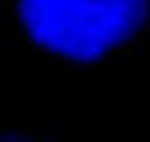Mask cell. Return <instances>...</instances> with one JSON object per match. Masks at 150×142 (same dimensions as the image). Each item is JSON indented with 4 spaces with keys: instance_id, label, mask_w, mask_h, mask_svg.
<instances>
[{
    "instance_id": "obj_1",
    "label": "cell",
    "mask_w": 150,
    "mask_h": 142,
    "mask_svg": "<svg viewBox=\"0 0 150 142\" xmlns=\"http://www.w3.org/2000/svg\"><path fill=\"white\" fill-rule=\"evenodd\" d=\"M0 48L72 84H125L150 56V0H0Z\"/></svg>"
},
{
    "instance_id": "obj_2",
    "label": "cell",
    "mask_w": 150,
    "mask_h": 142,
    "mask_svg": "<svg viewBox=\"0 0 150 142\" xmlns=\"http://www.w3.org/2000/svg\"><path fill=\"white\" fill-rule=\"evenodd\" d=\"M0 142H64V139L36 128L33 123H0Z\"/></svg>"
}]
</instances>
